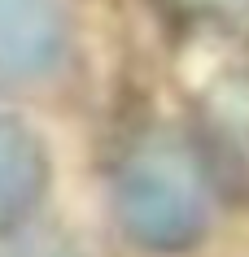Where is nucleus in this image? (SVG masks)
<instances>
[{"instance_id":"obj_2","label":"nucleus","mask_w":249,"mask_h":257,"mask_svg":"<svg viewBox=\"0 0 249 257\" xmlns=\"http://www.w3.org/2000/svg\"><path fill=\"white\" fill-rule=\"evenodd\" d=\"M70 53L61 0H0V96H22L57 79Z\"/></svg>"},{"instance_id":"obj_4","label":"nucleus","mask_w":249,"mask_h":257,"mask_svg":"<svg viewBox=\"0 0 249 257\" xmlns=\"http://www.w3.org/2000/svg\"><path fill=\"white\" fill-rule=\"evenodd\" d=\"M5 257H83V253L70 240H57V235H27V240L18 235Z\"/></svg>"},{"instance_id":"obj_3","label":"nucleus","mask_w":249,"mask_h":257,"mask_svg":"<svg viewBox=\"0 0 249 257\" xmlns=\"http://www.w3.org/2000/svg\"><path fill=\"white\" fill-rule=\"evenodd\" d=\"M48 149L22 118L0 113V240H18L48 201Z\"/></svg>"},{"instance_id":"obj_1","label":"nucleus","mask_w":249,"mask_h":257,"mask_svg":"<svg viewBox=\"0 0 249 257\" xmlns=\"http://www.w3.org/2000/svg\"><path fill=\"white\" fill-rule=\"evenodd\" d=\"M114 227L153 257L193 253L210 235V175L184 140L149 131L123 153L110 183Z\"/></svg>"}]
</instances>
